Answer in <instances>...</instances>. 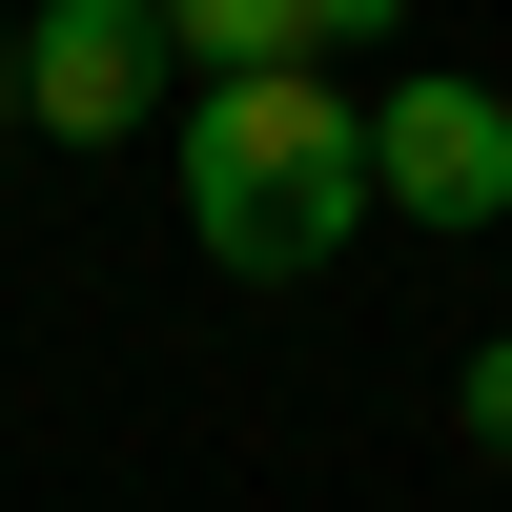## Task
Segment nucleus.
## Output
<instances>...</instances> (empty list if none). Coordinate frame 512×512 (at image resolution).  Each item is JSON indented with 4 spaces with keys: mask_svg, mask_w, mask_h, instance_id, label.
Instances as JSON below:
<instances>
[{
    "mask_svg": "<svg viewBox=\"0 0 512 512\" xmlns=\"http://www.w3.org/2000/svg\"><path fill=\"white\" fill-rule=\"evenodd\" d=\"M369 226V103L349 82H205L185 103V246L226 287H308Z\"/></svg>",
    "mask_w": 512,
    "mask_h": 512,
    "instance_id": "f257e3e1",
    "label": "nucleus"
},
{
    "mask_svg": "<svg viewBox=\"0 0 512 512\" xmlns=\"http://www.w3.org/2000/svg\"><path fill=\"white\" fill-rule=\"evenodd\" d=\"M164 0H41L21 21V62H0V103L21 123H62V144H144V103H164Z\"/></svg>",
    "mask_w": 512,
    "mask_h": 512,
    "instance_id": "f03ea898",
    "label": "nucleus"
},
{
    "mask_svg": "<svg viewBox=\"0 0 512 512\" xmlns=\"http://www.w3.org/2000/svg\"><path fill=\"white\" fill-rule=\"evenodd\" d=\"M369 205H410V226H512V103L492 82H390L369 103Z\"/></svg>",
    "mask_w": 512,
    "mask_h": 512,
    "instance_id": "7ed1b4c3",
    "label": "nucleus"
},
{
    "mask_svg": "<svg viewBox=\"0 0 512 512\" xmlns=\"http://www.w3.org/2000/svg\"><path fill=\"white\" fill-rule=\"evenodd\" d=\"M451 410H472V451H512V328H492L472 369H451Z\"/></svg>",
    "mask_w": 512,
    "mask_h": 512,
    "instance_id": "20e7f679",
    "label": "nucleus"
}]
</instances>
